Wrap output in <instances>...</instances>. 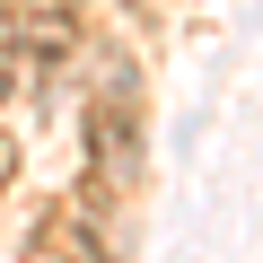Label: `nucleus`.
<instances>
[{
    "mask_svg": "<svg viewBox=\"0 0 263 263\" xmlns=\"http://www.w3.org/2000/svg\"><path fill=\"white\" fill-rule=\"evenodd\" d=\"M79 141H88V184L105 193H132L141 184V158H149V88H141V62L132 53H105L88 97H79Z\"/></svg>",
    "mask_w": 263,
    "mask_h": 263,
    "instance_id": "f257e3e1",
    "label": "nucleus"
},
{
    "mask_svg": "<svg viewBox=\"0 0 263 263\" xmlns=\"http://www.w3.org/2000/svg\"><path fill=\"white\" fill-rule=\"evenodd\" d=\"M9 158H18V149H9V141H0V184H9V176H18V167H9Z\"/></svg>",
    "mask_w": 263,
    "mask_h": 263,
    "instance_id": "f03ea898",
    "label": "nucleus"
},
{
    "mask_svg": "<svg viewBox=\"0 0 263 263\" xmlns=\"http://www.w3.org/2000/svg\"><path fill=\"white\" fill-rule=\"evenodd\" d=\"M44 9H79V0H44Z\"/></svg>",
    "mask_w": 263,
    "mask_h": 263,
    "instance_id": "7ed1b4c3",
    "label": "nucleus"
}]
</instances>
